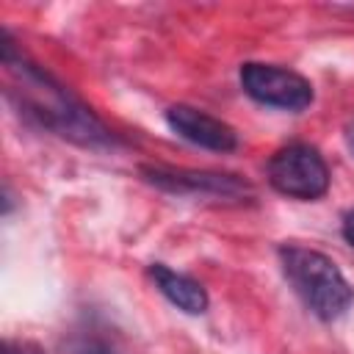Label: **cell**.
<instances>
[{"mask_svg":"<svg viewBox=\"0 0 354 354\" xmlns=\"http://www.w3.org/2000/svg\"><path fill=\"white\" fill-rule=\"evenodd\" d=\"M144 180L160 191L183 196H213V199H249L254 191L246 180L221 171H196V169H171V166H144Z\"/></svg>","mask_w":354,"mask_h":354,"instance_id":"5b68a950","label":"cell"},{"mask_svg":"<svg viewBox=\"0 0 354 354\" xmlns=\"http://www.w3.org/2000/svg\"><path fill=\"white\" fill-rule=\"evenodd\" d=\"M279 260L288 282L313 315L335 321L354 304V288L324 252L288 243L279 249Z\"/></svg>","mask_w":354,"mask_h":354,"instance_id":"7a4b0ae2","label":"cell"},{"mask_svg":"<svg viewBox=\"0 0 354 354\" xmlns=\"http://www.w3.org/2000/svg\"><path fill=\"white\" fill-rule=\"evenodd\" d=\"M348 147H351V152H354V127H351V133H348Z\"/></svg>","mask_w":354,"mask_h":354,"instance_id":"8fae6325","label":"cell"},{"mask_svg":"<svg viewBox=\"0 0 354 354\" xmlns=\"http://www.w3.org/2000/svg\"><path fill=\"white\" fill-rule=\"evenodd\" d=\"M3 354H41V351L36 346H30V343H6Z\"/></svg>","mask_w":354,"mask_h":354,"instance_id":"9c48e42d","label":"cell"},{"mask_svg":"<svg viewBox=\"0 0 354 354\" xmlns=\"http://www.w3.org/2000/svg\"><path fill=\"white\" fill-rule=\"evenodd\" d=\"M149 277H152L155 288H158L177 310H183V313H188V315H202V313L207 310V304H210L207 290H205L202 282H196L194 277L180 274V271H174V268H169V266H163V263H152V266H149Z\"/></svg>","mask_w":354,"mask_h":354,"instance_id":"52a82bcc","label":"cell"},{"mask_svg":"<svg viewBox=\"0 0 354 354\" xmlns=\"http://www.w3.org/2000/svg\"><path fill=\"white\" fill-rule=\"evenodd\" d=\"M343 238L354 246V207L346 210V216H343Z\"/></svg>","mask_w":354,"mask_h":354,"instance_id":"30bf717a","label":"cell"},{"mask_svg":"<svg viewBox=\"0 0 354 354\" xmlns=\"http://www.w3.org/2000/svg\"><path fill=\"white\" fill-rule=\"evenodd\" d=\"M3 64L14 77V88H8V94L17 97L19 108L33 122L80 147L113 144L111 130L91 113V108H86L69 88L55 83L47 72H41L39 66L28 64L14 53V44L6 30H3Z\"/></svg>","mask_w":354,"mask_h":354,"instance_id":"6da1fadb","label":"cell"},{"mask_svg":"<svg viewBox=\"0 0 354 354\" xmlns=\"http://www.w3.org/2000/svg\"><path fill=\"white\" fill-rule=\"evenodd\" d=\"M64 354H116V351L105 340H100V337L77 335V337L64 343Z\"/></svg>","mask_w":354,"mask_h":354,"instance_id":"ba28073f","label":"cell"},{"mask_svg":"<svg viewBox=\"0 0 354 354\" xmlns=\"http://www.w3.org/2000/svg\"><path fill=\"white\" fill-rule=\"evenodd\" d=\"M241 88L260 105L282 108V111H304L313 102V83L285 66L249 61L238 72Z\"/></svg>","mask_w":354,"mask_h":354,"instance_id":"277c9868","label":"cell"},{"mask_svg":"<svg viewBox=\"0 0 354 354\" xmlns=\"http://www.w3.org/2000/svg\"><path fill=\"white\" fill-rule=\"evenodd\" d=\"M166 124L180 138H185L202 149L232 152L238 147V133L227 122H221V119H216V116H210L194 105H171L166 111Z\"/></svg>","mask_w":354,"mask_h":354,"instance_id":"8992f818","label":"cell"},{"mask_svg":"<svg viewBox=\"0 0 354 354\" xmlns=\"http://www.w3.org/2000/svg\"><path fill=\"white\" fill-rule=\"evenodd\" d=\"M268 183L274 191L290 199H321L329 191V166L310 144H288L268 160Z\"/></svg>","mask_w":354,"mask_h":354,"instance_id":"3957f363","label":"cell"}]
</instances>
